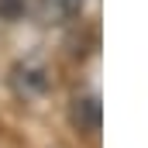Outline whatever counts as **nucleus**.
Instances as JSON below:
<instances>
[{"mask_svg":"<svg viewBox=\"0 0 148 148\" xmlns=\"http://www.w3.org/2000/svg\"><path fill=\"white\" fill-rule=\"evenodd\" d=\"M24 10V0H0V14L3 17H17Z\"/></svg>","mask_w":148,"mask_h":148,"instance_id":"nucleus-4","label":"nucleus"},{"mask_svg":"<svg viewBox=\"0 0 148 148\" xmlns=\"http://www.w3.org/2000/svg\"><path fill=\"white\" fill-rule=\"evenodd\" d=\"M10 86L21 100H41L48 93L52 79H48V69L38 66V62H17L10 69Z\"/></svg>","mask_w":148,"mask_h":148,"instance_id":"nucleus-1","label":"nucleus"},{"mask_svg":"<svg viewBox=\"0 0 148 148\" xmlns=\"http://www.w3.org/2000/svg\"><path fill=\"white\" fill-rule=\"evenodd\" d=\"M83 3H86V0H48V10L59 14V17H76V14L83 10Z\"/></svg>","mask_w":148,"mask_h":148,"instance_id":"nucleus-3","label":"nucleus"},{"mask_svg":"<svg viewBox=\"0 0 148 148\" xmlns=\"http://www.w3.org/2000/svg\"><path fill=\"white\" fill-rule=\"evenodd\" d=\"M69 117H73V127L83 131V134L100 131V100H97V97H76Z\"/></svg>","mask_w":148,"mask_h":148,"instance_id":"nucleus-2","label":"nucleus"}]
</instances>
